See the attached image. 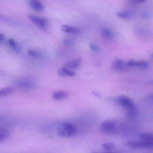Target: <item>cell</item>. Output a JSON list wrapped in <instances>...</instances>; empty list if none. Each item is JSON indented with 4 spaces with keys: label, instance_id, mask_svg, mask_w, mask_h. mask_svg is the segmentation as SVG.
Here are the masks:
<instances>
[{
    "label": "cell",
    "instance_id": "cell-1",
    "mask_svg": "<svg viewBox=\"0 0 153 153\" xmlns=\"http://www.w3.org/2000/svg\"><path fill=\"white\" fill-rule=\"evenodd\" d=\"M76 128L73 124L69 123H65L60 125L58 130V135L61 137H71L75 134Z\"/></svg>",
    "mask_w": 153,
    "mask_h": 153
},
{
    "label": "cell",
    "instance_id": "cell-2",
    "mask_svg": "<svg viewBox=\"0 0 153 153\" xmlns=\"http://www.w3.org/2000/svg\"><path fill=\"white\" fill-rule=\"evenodd\" d=\"M124 145L131 149H137V148H152L153 142H147L143 140L137 141H127Z\"/></svg>",
    "mask_w": 153,
    "mask_h": 153
},
{
    "label": "cell",
    "instance_id": "cell-3",
    "mask_svg": "<svg viewBox=\"0 0 153 153\" xmlns=\"http://www.w3.org/2000/svg\"><path fill=\"white\" fill-rule=\"evenodd\" d=\"M117 102L120 106L127 109V111H130L136 108L132 100L124 95L119 96L117 99Z\"/></svg>",
    "mask_w": 153,
    "mask_h": 153
},
{
    "label": "cell",
    "instance_id": "cell-4",
    "mask_svg": "<svg viewBox=\"0 0 153 153\" xmlns=\"http://www.w3.org/2000/svg\"><path fill=\"white\" fill-rule=\"evenodd\" d=\"M28 17L36 26L42 30H47L48 23L46 19L33 15H29Z\"/></svg>",
    "mask_w": 153,
    "mask_h": 153
},
{
    "label": "cell",
    "instance_id": "cell-5",
    "mask_svg": "<svg viewBox=\"0 0 153 153\" xmlns=\"http://www.w3.org/2000/svg\"><path fill=\"white\" fill-rule=\"evenodd\" d=\"M100 129L104 133L110 134L115 131V125L111 121H105L100 124Z\"/></svg>",
    "mask_w": 153,
    "mask_h": 153
},
{
    "label": "cell",
    "instance_id": "cell-6",
    "mask_svg": "<svg viewBox=\"0 0 153 153\" xmlns=\"http://www.w3.org/2000/svg\"><path fill=\"white\" fill-rule=\"evenodd\" d=\"M14 84L17 87L22 88H32L35 86L34 83L32 81L26 79L17 80L14 82Z\"/></svg>",
    "mask_w": 153,
    "mask_h": 153
},
{
    "label": "cell",
    "instance_id": "cell-7",
    "mask_svg": "<svg viewBox=\"0 0 153 153\" xmlns=\"http://www.w3.org/2000/svg\"><path fill=\"white\" fill-rule=\"evenodd\" d=\"M112 68L115 71H121L125 70L126 68H128V66H127V62H126L125 61L121 59H116L112 62Z\"/></svg>",
    "mask_w": 153,
    "mask_h": 153
},
{
    "label": "cell",
    "instance_id": "cell-8",
    "mask_svg": "<svg viewBox=\"0 0 153 153\" xmlns=\"http://www.w3.org/2000/svg\"><path fill=\"white\" fill-rule=\"evenodd\" d=\"M127 64L128 67H135V68H147L149 65L148 62L146 61L134 60H131L127 62Z\"/></svg>",
    "mask_w": 153,
    "mask_h": 153
},
{
    "label": "cell",
    "instance_id": "cell-9",
    "mask_svg": "<svg viewBox=\"0 0 153 153\" xmlns=\"http://www.w3.org/2000/svg\"><path fill=\"white\" fill-rule=\"evenodd\" d=\"M81 61V58L75 59L70 60L69 62H66L65 64H63V67L71 70L76 69L80 65Z\"/></svg>",
    "mask_w": 153,
    "mask_h": 153
},
{
    "label": "cell",
    "instance_id": "cell-10",
    "mask_svg": "<svg viewBox=\"0 0 153 153\" xmlns=\"http://www.w3.org/2000/svg\"><path fill=\"white\" fill-rule=\"evenodd\" d=\"M61 30L64 32L71 34H78L80 32L78 28L67 25H62L61 26Z\"/></svg>",
    "mask_w": 153,
    "mask_h": 153
},
{
    "label": "cell",
    "instance_id": "cell-11",
    "mask_svg": "<svg viewBox=\"0 0 153 153\" xmlns=\"http://www.w3.org/2000/svg\"><path fill=\"white\" fill-rule=\"evenodd\" d=\"M29 5L33 10L36 11L41 12L44 10V6L39 0H30Z\"/></svg>",
    "mask_w": 153,
    "mask_h": 153
},
{
    "label": "cell",
    "instance_id": "cell-12",
    "mask_svg": "<svg viewBox=\"0 0 153 153\" xmlns=\"http://www.w3.org/2000/svg\"><path fill=\"white\" fill-rule=\"evenodd\" d=\"M57 72L59 75L63 76H73L75 75V73L74 71L64 67L60 68Z\"/></svg>",
    "mask_w": 153,
    "mask_h": 153
},
{
    "label": "cell",
    "instance_id": "cell-13",
    "mask_svg": "<svg viewBox=\"0 0 153 153\" xmlns=\"http://www.w3.org/2000/svg\"><path fill=\"white\" fill-rule=\"evenodd\" d=\"M68 96V93L64 91H56L53 93L51 97L54 100H60L66 98Z\"/></svg>",
    "mask_w": 153,
    "mask_h": 153
},
{
    "label": "cell",
    "instance_id": "cell-14",
    "mask_svg": "<svg viewBox=\"0 0 153 153\" xmlns=\"http://www.w3.org/2000/svg\"><path fill=\"white\" fill-rule=\"evenodd\" d=\"M14 91H15V89L13 87H8L1 88L0 89V97L9 96L11 94L13 93H14Z\"/></svg>",
    "mask_w": 153,
    "mask_h": 153
},
{
    "label": "cell",
    "instance_id": "cell-15",
    "mask_svg": "<svg viewBox=\"0 0 153 153\" xmlns=\"http://www.w3.org/2000/svg\"><path fill=\"white\" fill-rule=\"evenodd\" d=\"M117 16L125 20H128L133 17V14L129 11H121L117 13Z\"/></svg>",
    "mask_w": 153,
    "mask_h": 153
},
{
    "label": "cell",
    "instance_id": "cell-16",
    "mask_svg": "<svg viewBox=\"0 0 153 153\" xmlns=\"http://www.w3.org/2000/svg\"><path fill=\"white\" fill-rule=\"evenodd\" d=\"M10 132L5 128H0V142L4 141L9 137Z\"/></svg>",
    "mask_w": 153,
    "mask_h": 153
},
{
    "label": "cell",
    "instance_id": "cell-17",
    "mask_svg": "<svg viewBox=\"0 0 153 153\" xmlns=\"http://www.w3.org/2000/svg\"><path fill=\"white\" fill-rule=\"evenodd\" d=\"M8 43L10 47L16 52H19L20 51V47H19L18 44L16 42V41L13 38H10L8 40Z\"/></svg>",
    "mask_w": 153,
    "mask_h": 153
},
{
    "label": "cell",
    "instance_id": "cell-18",
    "mask_svg": "<svg viewBox=\"0 0 153 153\" xmlns=\"http://www.w3.org/2000/svg\"><path fill=\"white\" fill-rule=\"evenodd\" d=\"M102 35L108 39H112L114 37V33L108 28H105L102 30Z\"/></svg>",
    "mask_w": 153,
    "mask_h": 153
},
{
    "label": "cell",
    "instance_id": "cell-19",
    "mask_svg": "<svg viewBox=\"0 0 153 153\" xmlns=\"http://www.w3.org/2000/svg\"><path fill=\"white\" fill-rule=\"evenodd\" d=\"M140 138L144 141L153 142V134L152 133H142L140 135Z\"/></svg>",
    "mask_w": 153,
    "mask_h": 153
},
{
    "label": "cell",
    "instance_id": "cell-20",
    "mask_svg": "<svg viewBox=\"0 0 153 153\" xmlns=\"http://www.w3.org/2000/svg\"><path fill=\"white\" fill-rule=\"evenodd\" d=\"M102 147L107 151H112L115 149V145L112 142H106L102 144Z\"/></svg>",
    "mask_w": 153,
    "mask_h": 153
},
{
    "label": "cell",
    "instance_id": "cell-21",
    "mask_svg": "<svg viewBox=\"0 0 153 153\" xmlns=\"http://www.w3.org/2000/svg\"><path fill=\"white\" fill-rule=\"evenodd\" d=\"M27 53L30 56L34 58H39L41 57V53L35 50H33V49L28 50Z\"/></svg>",
    "mask_w": 153,
    "mask_h": 153
},
{
    "label": "cell",
    "instance_id": "cell-22",
    "mask_svg": "<svg viewBox=\"0 0 153 153\" xmlns=\"http://www.w3.org/2000/svg\"><path fill=\"white\" fill-rule=\"evenodd\" d=\"M89 46L90 49L95 53H99L101 51V47L94 43H90Z\"/></svg>",
    "mask_w": 153,
    "mask_h": 153
},
{
    "label": "cell",
    "instance_id": "cell-23",
    "mask_svg": "<svg viewBox=\"0 0 153 153\" xmlns=\"http://www.w3.org/2000/svg\"><path fill=\"white\" fill-rule=\"evenodd\" d=\"M63 44L66 45V46H68V47H70L71 45H72L74 44V41L71 39H65L64 41H63Z\"/></svg>",
    "mask_w": 153,
    "mask_h": 153
},
{
    "label": "cell",
    "instance_id": "cell-24",
    "mask_svg": "<svg viewBox=\"0 0 153 153\" xmlns=\"http://www.w3.org/2000/svg\"><path fill=\"white\" fill-rule=\"evenodd\" d=\"M5 40V36L3 33H0V43H2Z\"/></svg>",
    "mask_w": 153,
    "mask_h": 153
},
{
    "label": "cell",
    "instance_id": "cell-25",
    "mask_svg": "<svg viewBox=\"0 0 153 153\" xmlns=\"http://www.w3.org/2000/svg\"><path fill=\"white\" fill-rule=\"evenodd\" d=\"M4 120V117H0V122Z\"/></svg>",
    "mask_w": 153,
    "mask_h": 153
},
{
    "label": "cell",
    "instance_id": "cell-26",
    "mask_svg": "<svg viewBox=\"0 0 153 153\" xmlns=\"http://www.w3.org/2000/svg\"><path fill=\"white\" fill-rule=\"evenodd\" d=\"M137 2H143V1H145V0H136Z\"/></svg>",
    "mask_w": 153,
    "mask_h": 153
}]
</instances>
